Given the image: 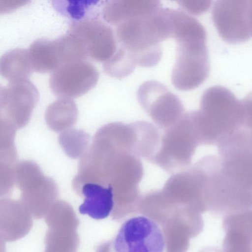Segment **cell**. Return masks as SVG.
<instances>
[{
  "instance_id": "18",
  "label": "cell",
  "mask_w": 252,
  "mask_h": 252,
  "mask_svg": "<svg viewBox=\"0 0 252 252\" xmlns=\"http://www.w3.org/2000/svg\"><path fill=\"white\" fill-rule=\"evenodd\" d=\"M18 156L15 145L0 147V198L9 197L16 184Z\"/></svg>"
},
{
  "instance_id": "20",
  "label": "cell",
  "mask_w": 252,
  "mask_h": 252,
  "mask_svg": "<svg viewBox=\"0 0 252 252\" xmlns=\"http://www.w3.org/2000/svg\"><path fill=\"white\" fill-rule=\"evenodd\" d=\"M89 136L81 130L70 129L59 135V141L66 155L72 158L81 157L88 149Z\"/></svg>"
},
{
  "instance_id": "21",
  "label": "cell",
  "mask_w": 252,
  "mask_h": 252,
  "mask_svg": "<svg viewBox=\"0 0 252 252\" xmlns=\"http://www.w3.org/2000/svg\"><path fill=\"white\" fill-rule=\"evenodd\" d=\"M17 128L0 112V147L15 145Z\"/></svg>"
},
{
  "instance_id": "13",
  "label": "cell",
  "mask_w": 252,
  "mask_h": 252,
  "mask_svg": "<svg viewBox=\"0 0 252 252\" xmlns=\"http://www.w3.org/2000/svg\"><path fill=\"white\" fill-rule=\"evenodd\" d=\"M77 192L84 197L79 208L81 214H87L95 220H102L110 215L114 204L113 190L110 186L87 183Z\"/></svg>"
},
{
  "instance_id": "16",
  "label": "cell",
  "mask_w": 252,
  "mask_h": 252,
  "mask_svg": "<svg viewBox=\"0 0 252 252\" xmlns=\"http://www.w3.org/2000/svg\"><path fill=\"white\" fill-rule=\"evenodd\" d=\"M33 71L28 49H14L0 58V75L9 82L29 80Z\"/></svg>"
},
{
  "instance_id": "12",
  "label": "cell",
  "mask_w": 252,
  "mask_h": 252,
  "mask_svg": "<svg viewBox=\"0 0 252 252\" xmlns=\"http://www.w3.org/2000/svg\"><path fill=\"white\" fill-rule=\"evenodd\" d=\"M32 224V215L20 200L0 198V236L5 242L24 237Z\"/></svg>"
},
{
  "instance_id": "19",
  "label": "cell",
  "mask_w": 252,
  "mask_h": 252,
  "mask_svg": "<svg viewBox=\"0 0 252 252\" xmlns=\"http://www.w3.org/2000/svg\"><path fill=\"white\" fill-rule=\"evenodd\" d=\"M136 66L129 54L118 44L113 56L110 60L103 63L104 71L109 76L118 79L130 75Z\"/></svg>"
},
{
  "instance_id": "7",
  "label": "cell",
  "mask_w": 252,
  "mask_h": 252,
  "mask_svg": "<svg viewBox=\"0 0 252 252\" xmlns=\"http://www.w3.org/2000/svg\"><path fill=\"white\" fill-rule=\"evenodd\" d=\"M137 96L142 108L161 130L175 124L186 113L181 100L159 82H145Z\"/></svg>"
},
{
  "instance_id": "15",
  "label": "cell",
  "mask_w": 252,
  "mask_h": 252,
  "mask_svg": "<svg viewBox=\"0 0 252 252\" xmlns=\"http://www.w3.org/2000/svg\"><path fill=\"white\" fill-rule=\"evenodd\" d=\"M28 50L33 71L52 73L63 65L57 39H37Z\"/></svg>"
},
{
  "instance_id": "25",
  "label": "cell",
  "mask_w": 252,
  "mask_h": 252,
  "mask_svg": "<svg viewBox=\"0 0 252 252\" xmlns=\"http://www.w3.org/2000/svg\"><path fill=\"white\" fill-rule=\"evenodd\" d=\"M0 252H6V251H5V247H1V248H0Z\"/></svg>"
},
{
  "instance_id": "3",
  "label": "cell",
  "mask_w": 252,
  "mask_h": 252,
  "mask_svg": "<svg viewBox=\"0 0 252 252\" xmlns=\"http://www.w3.org/2000/svg\"><path fill=\"white\" fill-rule=\"evenodd\" d=\"M201 145L190 111L161 131L158 149L150 161L172 175L190 166L197 148Z\"/></svg>"
},
{
  "instance_id": "14",
  "label": "cell",
  "mask_w": 252,
  "mask_h": 252,
  "mask_svg": "<svg viewBox=\"0 0 252 252\" xmlns=\"http://www.w3.org/2000/svg\"><path fill=\"white\" fill-rule=\"evenodd\" d=\"M161 6L155 0H113L107 1L102 9V16L108 23L117 26L123 21L149 13Z\"/></svg>"
},
{
  "instance_id": "11",
  "label": "cell",
  "mask_w": 252,
  "mask_h": 252,
  "mask_svg": "<svg viewBox=\"0 0 252 252\" xmlns=\"http://www.w3.org/2000/svg\"><path fill=\"white\" fill-rule=\"evenodd\" d=\"M39 99V93L29 80L9 82L1 103V113L17 129L29 122Z\"/></svg>"
},
{
  "instance_id": "5",
  "label": "cell",
  "mask_w": 252,
  "mask_h": 252,
  "mask_svg": "<svg viewBox=\"0 0 252 252\" xmlns=\"http://www.w3.org/2000/svg\"><path fill=\"white\" fill-rule=\"evenodd\" d=\"M16 184L21 191L20 201L35 219H40L57 198L59 189L45 176L36 162L23 160L16 170Z\"/></svg>"
},
{
  "instance_id": "2",
  "label": "cell",
  "mask_w": 252,
  "mask_h": 252,
  "mask_svg": "<svg viewBox=\"0 0 252 252\" xmlns=\"http://www.w3.org/2000/svg\"><path fill=\"white\" fill-rule=\"evenodd\" d=\"M116 26L118 45L130 55L136 66L156 65L162 55L161 42L172 37L169 8L162 6L123 21Z\"/></svg>"
},
{
  "instance_id": "4",
  "label": "cell",
  "mask_w": 252,
  "mask_h": 252,
  "mask_svg": "<svg viewBox=\"0 0 252 252\" xmlns=\"http://www.w3.org/2000/svg\"><path fill=\"white\" fill-rule=\"evenodd\" d=\"M174 39L176 58L171 71V82L180 91L194 89L206 80L210 73L207 33L187 32Z\"/></svg>"
},
{
  "instance_id": "24",
  "label": "cell",
  "mask_w": 252,
  "mask_h": 252,
  "mask_svg": "<svg viewBox=\"0 0 252 252\" xmlns=\"http://www.w3.org/2000/svg\"><path fill=\"white\" fill-rule=\"evenodd\" d=\"M4 91V87H2V86H1V85H0V112H1L0 106H1V103Z\"/></svg>"
},
{
  "instance_id": "10",
  "label": "cell",
  "mask_w": 252,
  "mask_h": 252,
  "mask_svg": "<svg viewBox=\"0 0 252 252\" xmlns=\"http://www.w3.org/2000/svg\"><path fill=\"white\" fill-rule=\"evenodd\" d=\"M70 33L84 44L88 56L104 63L115 54L117 48L116 34L107 24L97 18H86L71 22Z\"/></svg>"
},
{
  "instance_id": "9",
  "label": "cell",
  "mask_w": 252,
  "mask_h": 252,
  "mask_svg": "<svg viewBox=\"0 0 252 252\" xmlns=\"http://www.w3.org/2000/svg\"><path fill=\"white\" fill-rule=\"evenodd\" d=\"M99 79L95 67L85 60L63 65L52 72L49 86L59 98L72 99L94 88Z\"/></svg>"
},
{
  "instance_id": "22",
  "label": "cell",
  "mask_w": 252,
  "mask_h": 252,
  "mask_svg": "<svg viewBox=\"0 0 252 252\" xmlns=\"http://www.w3.org/2000/svg\"><path fill=\"white\" fill-rule=\"evenodd\" d=\"M177 2L184 11L196 16L206 12L211 5L210 0H180Z\"/></svg>"
},
{
  "instance_id": "6",
  "label": "cell",
  "mask_w": 252,
  "mask_h": 252,
  "mask_svg": "<svg viewBox=\"0 0 252 252\" xmlns=\"http://www.w3.org/2000/svg\"><path fill=\"white\" fill-rule=\"evenodd\" d=\"M212 18L219 35L226 42L247 41L252 34V0L216 1Z\"/></svg>"
},
{
  "instance_id": "17",
  "label": "cell",
  "mask_w": 252,
  "mask_h": 252,
  "mask_svg": "<svg viewBox=\"0 0 252 252\" xmlns=\"http://www.w3.org/2000/svg\"><path fill=\"white\" fill-rule=\"evenodd\" d=\"M78 109L70 98H59L50 104L45 112V118L48 126L55 132L69 128L76 122Z\"/></svg>"
},
{
  "instance_id": "1",
  "label": "cell",
  "mask_w": 252,
  "mask_h": 252,
  "mask_svg": "<svg viewBox=\"0 0 252 252\" xmlns=\"http://www.w3.org/2000/svg\"><path fill=\"white\" fill-rule=\"evenodd\" d=\"M252 97L238 99L227 88L215 86L203 94L191 114L201 145H217L237 131L252 129Z\"/></svg>"
},
{
  "instance_id": "8",
  "label": "cell",
  "mask_w": 252,
  "mask_h": 252,
  "mask_svg": "<svg viewBox=\"0 0 252 252\" xmlns=\"http://www.w3.org/2000/svg\"><path fill=\"white\" fill-rule=\"evenodd\" d=\"M163 233L158 224L145 216L125 221L114 241L115 252H163Z\"/></svg>"
},
{
  "instance_id": "23",
  "label": "cell",
  "mask_w": 252,
  "mask_h": 252,
  "mask_svg": "<svg viewBox=\"0 0 252 252\" xmlns=\"http://www.w3.org/2000/svg\"><path fill=\"white\" fill-rule=\"evenodd\" d=\"M27 0H0V15L7 14L25 5Z\"/></svg>"
}]
</instances>
